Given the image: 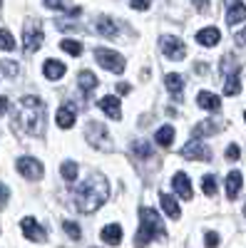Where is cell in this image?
Segmentation results:
<instances>
[{"mask_svg": "<svg viewBox=\"0 0 246 248\" xmlns=\"http://www.w3.org/2000/svg\"><path fill=\"white\" fill-rule=\"evenodd\" d=\"M72 199H75V209L82 214H92L95 209H99L102 203L110 199V181L105 174H90L82 184H77L72 189Z\"/></svg>", "mask_w": 246, "mask_h": 248, "instance_id": "cell-1", "label": "cell"}, {"mask_svg": "<svg viewBox=\"0 0 246 248\" xmlns=\"http://www.w3.org/2000/svg\"><path fill=\"white\" fill-rule=\"evenodd\" d=\"M15 124L17 129H23L25 134L40 137L45 132V102L40 97H23L17 105V114H15Z\"/></svg>", "mask_w": 246, "mask_h": 248, "instance_id": "cell-2", "label": "cell"}, {"mask_svg": "<svg viewBox=\"0 0 246 248\" xmlns=\"http://www.w3.org/2000/svg\"><path fill=\"white\" fill-rule=\"evenodd\" d=\"M139 218H142V226H139V233L134 238V246L137 248H145L147 243H152L154 238H167V231H164V223L159 218V214L149 206H142L139 209Z\"/></svg>", "mask_w": 246, "mask_h": 248, "instance_id": "cell-3", "label": "cell"}, {"mask_svg": "<svg viewBox=\"0 0 246 248\" xmlns=\"http://www.w3.org/2000/svg\"><path fill=\"white\" fill-rule=\"evenodd\" d=\"M43 40H45L43 25H40L37 20H28L25 28H23V50H25V55L37 52L40 45H43Z\"/></svg>", "mask_w": 246, "mask_h": 248, "instance_id": "cell-4", "label": "cell"}, {"mask_svg": "<svg viewBox=\"0 0 246 248\" xmlns=\"http://www.w3.org/2000/svg\"><path fill=\"white\" fill-rule=\"evenodd\" d=\"M87 139H90L92 147L99 149V152H110V149H112L107 124H102V122H97V119H90V122H87Z\"/></svg>", "mask_w": 246, "mask_h": 248, "instance_id": "cell-5", "label": "cell"}, {"mask_svg": "<svg viewBox=\"0 0 246 248\" xmlns=\"http://www.w3.org/2000/svg\"><path fill=\"white\" fill-rule=\"evenodd\" d=\"M95 60H97V65H102L105 70H110V72H115V75H122L125 72V57H122L119 52H112V50H107V47H97L95 50Z\"/></svg>", "mask_w": 246, "mask_h": 248, "instance_id": "cell-6", "label": "cell"}, {"mask_svg": "<svg viewBox=\"0 0 246 248\" xmlns=\"http://www.w3.org/2000/svg\"><path fill=\"white\" fill-rule=\"evenodd\" d=\"M159 47H162L164 57H169V60H174V62H179V60H184V57H187V45H184L179 37L164 35V37L159 40Z\"/></svg>", "mask_w": 246, "mask_h": 248, "instance_id": "cell-7", "label": "cell"}, {"mask_svg": "<svg viewBox=\"0 0 246 248\" xmlns=\"http://www.w3.org/2000/svg\"><path fill=\"white\" fill-rule=\"evenodd\" d=\"M181 156L192 161H212V149L207 144H201L199 139H192L181 147Z\"/></svg>", "mask_w": 246, "mask_h": 248, "instance_id": "cell-8", "label": "cell"}, {"mask_svg": "<svg viewBox=\"0 0 246 248\" xmlns=\"http://www.w3.org/2000/svg\"><path fill=\"white\" fill-rule=\"evenodd\" d=\"M17 171L23 174L28 181H40L43 174H45L43 164H40L37 159H33V156H20L17 159Z\"/></svg>", "mask_w": 246, "mask_h": 248, "instance_id": "cell-9", "label": "cell"}, {"mask_svg": "<svg viewBox=\"0 0 246 248\" xmlns=\"http://www.w3.org/2000/svg\"><path fill=\"white\" fill-rule=\"evenodd\" d=\"M20 226H23V233H25V238H30V241H35V243H43L45 238H48V233H45V229H43V226H40L35 218H23V223H20Z\"/></svg>", "mask_w": 246, "mask_h": 248, "instance_id": "cell-10", "label": "cell"}, {"mask_svg": "<svg viewBox=\"0 0 246 248\" xmlns=\"http://www.w3.org/2000/svg\"><path fill=\"white\" fill-rule=\"evenodd\" d=\"M227 3V23L229 25H239L246 20V5L241 0H224Z\"/></svg>", "mask_w": 246, "mask_h": 248, "instance_id": "cell-11", "label": "cell"}, {"mask_svg": "<svg viewBox=\"0 0 246 248\" xmlns=\"http://www.w3.org/2000/svg\"><path fill=\"white\" fill-rule=\"evenodd\" d=\"M172 186L177 189V194H179L184 201H192V196H194V191H192V181H189V176L184 174V171H177V174H174Z\"/></svg>", "mask_w": 246, "mask_h": 248, "instance_id": "cell-12", "label": "cell"}, {"mask_svg": "<svg viewBox=\"0 0 246 248\" xmlns=\"http://www.w3.org/2000/svg\"><path fill=\"white\" fill-rule=\"evenodd\" d=\"M97 107H99L102 112H105L110 119H115V122H119V119H122V107H119V99H117V97H112V94L102 97Z\"/></svg>", "mask_w": 246, "mask_h": 248, "instance_id": "cell-13", "label": "cell"}, {"mask_svg": "<svg viewBox=\"0 0 246 248\" xmlns=\"http://www.w3.org/2000/svg\"><path fill=\"white\" fill-rule=\"evenodd\" d=\"M77 85L82 90V97H90L95 90H97V77L90 72V70H82L80 77H77Z\"/></svg>", "mask_w": 246, "mask_h": 248, "instance_id": "cell-14", "label": "cell"}, {"mask_svg": "<svg viewBox=\"0 0 246 248\" xmlns=\"http://www.w3.org/2000/svg\"><path fill=\"white\" fill-rule=\"evenodd\" d=\"M219 40H221V32H219L216 28H204V30L197 32V43L204 45V47H214V45H219Z\"/></svg>", "mask_w": 246, "mask_h": 248, "instance_id": "cell-15", "label": "cell"}, {"mask_svg": "<svg viewBox=\"0 0 246 248\" xmlns=\"http://www.w3.org/2000/svg\"><path fill=\"white\" fill-rule=\"evenodd\" d=\"M197 105H199L201 109H207V112H219V109H221V99H219L214 92H199Z\"/></svg>", "mask_w": 246, "mask_h": 248, "instance_id": "cell-16", "label": "cell"}, {"mask_svg": "<svg viewBox=\"0 0 246 248\" xmlns=\"http://www.w3.org/2000/svg\"><path fill=\"white\" fill-rule=\"evenodd\" d=\"M55 122H57V127L70 129L72 124H75V109L70 105H63V107L57 109V114H55Z\"/></svg>", "mask_w": 246, "mask_h": 248, "instance_id": "cell-17", "label": "cell"}, {"mask_svg": "<svg viewBox=\"0 0 246 248\" xmlns=\"http://www.w3.org/2000/svg\"><path fill=\"white\" fill-rule=\"evenodd\" d=\"M164 82H167V90L172 92L174 102H181V90H184V79H181V75L172 72V75L164 77Z\"/></svg>", "mask_w": 246, "mask_h": 248, "instance_id": "cell-18", "label": "cell"}, {"mask_svg": "<svg viewBox=\"0 0 246 248\" xmlns=\"http://www.w3.org/2000/svg\"><path fill=\"white\" fill-rule=\"evenodd\" d=\"M159 203H162L164 214H167L169 218H179V216H181L179 203H177V199H174V196H169V194H159Z\"/></svg>", "mask_w": 246, "mask_h": 248, "instance_id": "cell-19", "label": "cell"}, {"mask_svg": "<svg viewBox=\"0 0 246 248\" xmlns=\"http://www.w3.org/2000/svg\"><path fill=\"white\" fill-rule=\"evenodd\" d=\"M216 132H221V124H216V122H199L197 127L192 129V137L201 139V137H209V134H216Z\"/></svg>", "mask_w": 246, "mask_h": 248, "instance_id": "cell-20", "label": "cell"}, {"mask_svg": "<svg viewBox=\"0 0 246 248\" xmlns=\"http://www.w3.org/2000/svg\"><path fill=\"white\" fill-rule=\"evenodd\" d=\"M99 236H102V241H105V243H110V246H117V243H122V229H119V223H110V226H105Z\"/></svg>", "mask_w": 246, "mask_h": 248, "instance_id": "cell-21", "label": "cell"}, {"mask_svg": "<svg viewBox=\"0 0 246 248\" xmlns=\"http://www.w3.org/2000/svg\"><path fill=\"white\" fill-rule=\"evenodd\" d=\"M43 72H45L48 79H60V77L67 72V67H65L60 60H48V62H45V67H43Z\"/></svg>", "mask_w": 246, "mask_h": 248, "instance_id": "cell-22", "label": "cell"}, {"mask_svg": "<svg viewBox=\"0 0 246 248\" xmlns=\"http://www.w3.org/2000/svg\"><path fill=\"white\" fill-rule=\"evenodd\" d=\"M239 72H241L239 60H236L234 55H224V57H221V75H224V79L231 77V75H239Z\"/></svg>", "mask_w": 246, "mask_h": 248, "instance_id": "cell-23", "label": "cell"}, {"mask_svg": "<svg viewBox=\"0 0 246 248\" xmlns=\"http://www.w3.org/2000/svg\"><path fill=\"white\" fill-rule=\"evenodd\" d=\"M239 191H241V174L239 171H229V176H227V199L234 201L239 196Z\"/></svg>", "mask_w": 246, "mask_h": 248, "instance_id": "cell-24", "label": "cell"}, {"mask_svg": "<svg viewBox=\"0 0 246 248\" xmlns=\"http://www.w3.org/2000/svg\"><path fill=\"white\" fill-rule=\"evenodd\" d=\"M97 32L102 35V37H117V25L112 23V17H105V15H102V17H97Z\"/></svg>", "mask_w": 246, "mask_h": 248, "instance_id": "cell-25", "label": "cell"}, {"mask_svg": "<svg viewBox=\"0 0 246 248\" xmlns=\"http://www.w3.org/2000/svg\"><path fill=\"white\" fill-rule=\"evenodd\" d=\"M172 139H174V127L172 124H164V127H159L157 134H154V141L159 144V147H169Z\"/></svg>", "mask_w": 246, "mask_h": 248, "instance_id": "cell-26", "label": "cell"}, {"mask_svg": "<svg viewBox=\"0 0 246 248\" xmlns=\"http://www.w3.org/2000/svg\"><path fill=\"white\" fill-rule=\"evenodd\" d=\"M239 92H241V79H239V75H231V77L224 79V94L236 97Z\"/></svg>", "mask_w": 246, "mask_h": 248, "instance_id": "cell-27", "label": "cell"}, {"mask_svg": "<svg viewBox=\"0 0 246 248\" xmlns=\"http://www.w3.org/2000/svg\"><path fill=\"white\" fill-rule=\"evenodd\" d=\"M60 47H63L67 55H72V57H80V55H82V45L77 43V40H63V43H60Z\"/></svg>", "mask_w": 246, "mask_h": 248, "instance_id": "cell-28", "label": "cell"}, {"mask_svg": "<svg viewBox=\"0 0 246 248\" xmlns=\"http://www.w3.org/2000/svg\"><path fill=\"white\" fill-rule=\"evenodd\" d=\"M132 152L137 156H142V159H152V147H149L147 141H134L132 144Z\"/></svg>", "mask_w": 246, "mask_h": 248, "instance_id": "cell-29", "label": "cell"}, {"mask_svg": "<svg viewBox=\"0 0 246 248\" xmlns=\"http://www.w3.org/2000/svg\"><path fill=\"white\" fill-rule=\"evenodd\" d=\"M201 189H204V194H207V196H214V194H216V176H214V174H207V176H204Z\"/></svg>", "mask_w": 246, "mask_h": 248, "instance_id": "cell-30", "label": "cell"}, {"mask_svg": "<svg viewBox=\"0 0 246 248\" xmlns=\"http://www.w3.org/2000/svg\"><path fill=\"white\" fill-rule=\"evenodd\" d=\"M60 171H63V179H65V181H70V184H72V181L77 179V164H72V161H65V164H63V169H60Z\"/></svg>", "mask_w": 246, "mask_h": 248, "instance_id": "cell-31", "label": "cell"}, {"mask_svg": "<svg viewBox=\"0 0 246 248\" xmlns=\"http://www.w3.org/2000/svg\"><path fill=\"white\" fill-rule=\"evenodd\" d=\"M63 229H65V233H67L72 241H80V238H82V231H80V226H77L75 221H63Z\"/></svg>", "mask_w": 246, "mask_h": 248, "instance_id": "cell-32", "label": "cell"}, {"mask_svg": "<svg viewBox=\"0 0 246 248\" xmlns=\"http://www.w3.org/2000/svg\"><path fill=\"white\" fill-rule=\"evenodd\" d=\"M0 67H3V75H5V77H15V75L20 72L17 62H13V60H3V62H0Z\"/></svg>", "mask_w": 246, "mask_h": 248, "instance_id": "cell-33", "label": "cell"}, {"mask_svg": "<svg viewBox=\"0 0 246 248\" xmlns=\"http://www.w3.org/2000/svg\"><path fill=\"white\" fill-rule=\"evenodd\" d=\"M0 50H15V40L8 30H0Z\"/></svg>", "mask_w": 246, "mask_h": 248, "instance_id": "cell-34", "label": "cell"}, {"mask_svg": "<svg viewBox=\"0 0 246 248\" xmlns=\"http://www.w3.org/2000/svg\"><path fill=\"white\" fill-rule=\"evenodd\" d=\"M204 241H207V248H219V233H214V231L204 236Z\"/></svg>", "mask_w": 246, "mask_h": 248, "instance_id": "cell-35", "label": "cell"}, {"mask_svg": "<svg viewBox=\"0 0 246 248\" xmlns=\"http://www.w3.org/2000/svg\"><path fill=\"white\" fill-rule=\"evenodd\" d=\"M239 156H241L239 147H236V144H229V147H227V159H229V161H236Z\"/></svg>", "mask_w": 246, "mask_h": 248, "instance_id": "cell-36", "label": "cell"}, {"mask_svg": "<svg viewBox=\"0 0 246 248\" xmlns=\"http://www.w3.org/2000/svg\"><path fill=\"white\" fill-rule=\"evenodd\" d=\"M130 5H132L134 10H147L152 3H149V0H130Z\"/></svg>", "mask_w": 246, "mask_h": 248, "instance_id": "cell-37", "label": "cell"}, {"mask_svg": "<svg viewBox=\"0 0 246 248\" xmlns=\"http://www.w3.org/2000/svg\"><path fill=\"white\" fill-rule=\"evenodd\" d=\"M234 43H236L239 47H246V28H244L241 32H236V35H234Z\"/></svg>", "mask_w": 246, "mask_h": 248, "instance_id": "cell-38", "label": "cell"}, {"mask_svg": "<svg viewBox=\"0 0 246 248\" xmlns=\"http://www.w3.org/2000/svg\"><path fill=\"white\" fill-rule=\"evenodd\" d=\"M8 199H10V189H8L5 184H0V206H3Z\"/></svg>", "mask_w": 246, "mask_h": 248, "instance_id": "cell-39", "label": "cell"}, {"mask_svg": "<svg viewBox=\"0 0 246 248\" xmlns=\"http://www.w3.org/2000/svg\"><path fill=\"white\" fill-rule=\"evenodd\" d=\"M45 5H48L50 10H63V8H65L63 0H45Z\"/></svg>", "mask_w": 246, "mask_h": 248, "instance_id": "cell-40", "label": "cell"}, {"mask_svg": "<svg viewBox=\"0 0 246 248\" xmlns=\"http://www.w3.org/2000/svg\"><path fill=\"white\" fill-rule=\"evenodd\" d=\"M192 3L197 5L199 13H209V3H207V0H192Z\"/></svg>", "mask_w": 246, "mask_h": 248, "instance_id": "cell-41", "label": "cell"}, {"mask_svg": "<svg viewBox=\"0 0 246 248\" xmlns=\"http://www.w3.org/2000/svg\"><path fill=\"white\" fill-rule=\"evenodd\" d=\"M8 107H10L8 97H0V114H5V112H8Z\"/></svg>", "mask_w": 246, "mask_h": 248, "instance_id": "cell-42", "label": "cell"}, {"mask_svg": "<svg viewBox=\"0 0 246 248\" xmlns=\"http://www.w3.org/2000/svg\"><path fill=\"white\" fill-rule=\"evenodd\" d=\"M117 92H119V94H127V92H130V85H127V82H119V85H117Z\"/></svg>", "mask_w": 246, "mask_h": 248, "instance_id": "cell-43", "label": "cell"}, {"mask_svg": "<svg viewBox=\"0 0 246 248\" xmlns=\"http://www.w3.org/2000/svg\"><path fill=\"white\" fill-rule=\"evenodd\" d=\"M197 72L204 75V72H207V65H204V62H199V65H197Z\"/></svg>", "mask_w": 246, "mask_h": 248, "instance_id": "cell-44", "label": "cell"}, {"mask_svg": "<svg viewBox=\"0 0 246 248\" xmlns=\"http://www.w3.org/2000/svg\"><path fill=\"white\" fill-rule=\"evenodd\" d=\"M244 216H246V206H244Z\"/></svg>", "mask_w": 246, "mask_h": 248, "instance_id": "cell-45", "label": "cell"}, {"mask_svg": "<svg viewBox=\"0 0 246 248\" xmlns=\"http://www.w3.org/2000/svg\"><path fill=\"white\" fill-rule=\"evenodd\" d=\"M0 5H3V0H0Z\"/></svg>", "mask_w": 246, "mask_h": 248, "instance_id": "cell-46", "label": "cell"}, {"mask_svg": "<svg viewBox=\"0 0 246 248\" xmlns=\"http://www.w3.org/2000/svg\"><path fill=\"white\" fill-rule=\"evenodd\" d=\"M244 117H246V114H244Z\"/></svg>", "mask_w": 246, "mask_h": 248, "instance_id": "cell-47", "label": "cell"}]
</instances>
